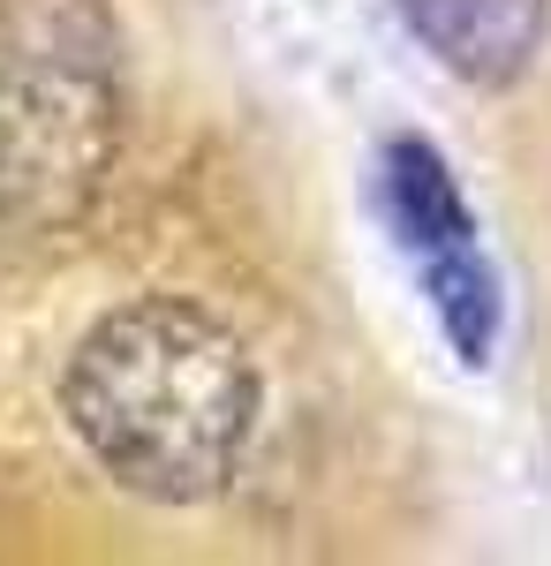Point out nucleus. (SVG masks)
Instances as JSON below:
<instances>
[{"mask_svg":"<svg viewBox=\"0 0 551 566\" xmlns=\"http://www.w3.org/2000/svg\"><path fill=\"white\" fill-rule=\"evenodd\" d=\"M122 39L98 0H0V227H69L122 159Z\"/></svg>","mask_w":551,"mask_h":566,"instance_id":"2","label":"nucleus"},{"mask_svg":"<svg viewBox=\"0 0 551 566\" xmlns=\"http://www.w3.org/2000/svg\"><path fill=\"white\" fill-rule=\"evenodd\" d=\"M61 408L122 491L189 506L242 469L264 386L250 348L212 310L144 295L84 333L61 378Z\"/></svg>","mask_w":551,"mask_h":566,"instance_id":"1","label":"nucleus"},{"mask_svg":"<svg viewBox=\"0 0 551 566\" xmlns=\"http://www.w3.org/2000/svg\"><path fill=\"white\" fill-rule=\"evenodd\" d=\"M438 69L461 84H513L551 31V0H393Z\"/></svg>","mask_w":551,"mask_h":566,"instance_id":"4","label":"nucleus"},{"mask_svg":"<svg viewBox=\"0 0 551 566\" xmlns=\"http://www.w3.org/2000/svg\"><path fill=\"white\" fill-rule=\"evenodd\" d=\"M385 212H393V234L424 280L430 310L446 325V340L461 348V363H491V340H499V280L476 250V219H468L461 189L446 175V159L401 136L385 151Z\"/></svg>","mask_w":551,"mask_h":566,"instance_id":"3","label":"nucleus"}]
</instances>
